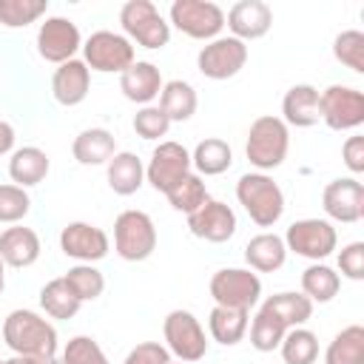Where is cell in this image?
I'll list each match as a JSON object with an SVG mask.
<instances>
[{
  "instance_id": "cell-1",
  "label": "cell",
  "mask_w": 364,
  "mask_h": 364,
  "mask_svg": "<svg viewBox=\"0 0 364 364\" xmlns=\"http://www.w3.org/2000/svg\"><path fill=\"white\" fill-rule=\"evenodd\" d=\"M3 341L17 355L51 361L57 355V330L48 318L28 307H17L3 318Z\"/></svg>"
},
{
  "instance_id": "cell-2",
  "label": "cell",
  "mask_w": 364,
  "mask_h": 364,
  "mask_svg": "<svg viewBox=\"0 0 364 364\" xmlns=\"http://www.w3.org/2000/svg\"><path fill=\"white\" fill-rule=\"evenodd\" d=\"M236 199L259 228H273L284 213V191L262 171H247L239 176Z\"/></svg>"
},
{
  "instance_id": "cell-3",
  "label": "cell",
  "mask_w": 364,
  "mask_h": 364,
  "mask_svg": "<svg viewBox=\"0 0 364 364\" xmlns=\"http://www.w3.org/2000/svg\"><path fill=\"white\" fill-rule=\"evenodd\" d=\"M287 148H290V131L282 122V117L262 114L250 122L245 154H247L250 165H256L262 173L279 168L287 156Z\"/></svg>"
},
{
  "instance_id": "cell-4",
  "label": "cell",
  "mask_w": 364,
  "mask_h": 364,
  "mask_svg": "<svg viewBox=\"0 0 364 364\" xmlns=\"http://www.w3.org/2000/svg\"><path fill=\"white\" fill-rule=\"evenodd\" d=\"M82 60L91 71H102V74H122L134 60V43L122 34V31H111V28H97L82 40Z\"/></svg>"
},
{
  "instance_id": "cell-5",
  "label": "cell",
  "mask_w": 364,
  "mask_h": 364,
  "mask_svg": "<svg viewBox=\"0 0 364 364\" xmlns=\"http://www.w3.org/2000/svg\"><path fill=\"white\" fill-rule=\"evenodd\" d=\"M114 250L125 262H145L156 250V225L145 210L128 208L114 219Z\"/></svg>"
},
{
  "instance_id": "cell-6",
  "label": "cell",
  "mask_w": 364,
  "mask_h": 364,
  "mask_svg": "<svg viewBox=\"0 0 364 364\" xmlns=\"http://www.w3.org/2000/svg\"><path fill=\"white\" fill-rule=\"evenodd\" d=\"M119 23L125 37L145 48H162L171 40V23L151 0H125L119 9Z\"/></svg>"
},
{
  "instance_id": "cell-7",
  "label": "cell",
  "mask_w": 364,
  "mask_h": 364,
  "mask_svg": "<svg viewBox=\"0 0 364 364\" xmlns=\"http://www.w3.org/2000/svg\"><path fill=\"white\" fill-rule=\"evenodd\" d=\"M162 333H165V347L171 355H176L179 361H199L205 358L208 353V338H205V327L199 324V318L191 313V310H171L165 316V324H162Z\"/></svg>"
},
{
  "instance_id": "cell-8",
  "label": "cell",
  "mask_w": 364,
  "mask_h": 364,
  "mask_svg": "<svg viewBox=\"0 0 364 364\" xmlns=\"http://www.w3.org/2000/svg\"><path fill=\"white\" fill-rule=\"evenodd\" d=\"M247 63V43L233 34H219L208 40L196 54V68L210 80H230Z\"/></svg>"
},
{
  "instance_id": "cell-9",
  "label": "cell",
  "mask_w": 364,
  "mask_h": 364,
  "mask_svg": "<svg viewBox=\"0 0 364 364\" xmlns=\"http://www.w3.org/2000/svg\"><path fill=\"white\" fill-rule=\"evenodd\" d=\"M318 117L333 131L358 128L364 122V91L341 82L327 85L318 91Z\"/></svg>"
},
{
  "instance_id": "cell-10",
  "label": "cell",
  "mask_w": 364,
  "mask_h": 364,
  "mask_svg": "<svg viewBox=\"0 0 364 364\" xmlns=\"http://www.w3.org/2000/svg\"><path fill=\"white\" fill-rule=\"evenodd\" d=\"M210 296L222 307L250 310L262 296V279L250 267H222L210 276Z\"/></svg>"
},
{
  "instance_id": "cell-11",
  "label": "cell",
  "mask_w": 364,
  "mask_h": 364,
  "mask_svg": "<svg viewBox=\"0 0 364 364\" xmlns=\"http://www.w3.org/2000/svg\"><path fill=\"white\" fill-rule=\"evenodd\" d=\"M282 239H284L287 250H293V253H299L304 259H313V262L327 259L336 250V245H338L336 228L327 219H318V216L296 219Z\"/></svg>"
},
{
  "instance_id": "cell-12",
  "label": "cell",
  "mask_w": 364,
  "mask_h": 364,
  "mask_svg": "<svg viewBox=\"0 0 364 364\" xmlns=\"http://www.w3.org/2000/svg\"><path fill=\"white\" fill-rule=\"evenodd\" d=\"M168 14L182 34L196 40H213L225 26V9L213 0H173Z\"/></svg>"
},
{
  "instance_id": "cell-13",
  "label": "cell",
  "mask_w": 364,
  "mask_h": 364,
  "mask_svg": "<svg viewBox=\"0 0 364 364\" xmlns=\"http://www.w3.org/2000/svg\"><path fill=\"white\" fill-rule=\"evenodd\" d=\"M37 54L48 63H65L71 57H77V51L82 48V34L77 28V23L65 14H48L40 28H37Z\"/></svg>"
},
{
  "instance_id": "cell-14",
  "label": "cell",
  "mask_w": 364,
  "mask_h": 364,
  "mask_svg": "<svg viewBox=\"0 0 364 364\" xmlns=\"http://www.w3.org/2000/svg\"><path fill=\"white\" fill-rule=\"evenodd\" d=\"M191 151L182 142L165 139L154 148L148 165H145V182H151L154 191L168 193L173 185H179L191 173Z\"/></svg>"
},
{
  "instance_id": "cell-15",
  "label": "cell",
  "mask_w": 364,
  "mask_h": 364,
  "mask_svg": "<svg viewBox=\"0 0 364 364\" xmlns=\"http://www.w3.org/2000/svg\"><path fill=\"white\" fill-rule=\"evenodd\" d=\"M60 250L77 262L94 264L111 250V239L102 228L91 222H68L60 230Z\"/></svg>"
},
{
  "instance_id": "cell-16",
  "label": "cell",
  "mask_w": 364,
  "mask_h": 364,
  "mask_svg": "<svg viewBox=\"0 0 364 364\" xmlns=\"http://www.w3.org/2000/svg\"><path fill=\"white\" fill-rule=\"evenodd\" d=\"M324 213L336 222H358L364 216V185L355 176H341L324 185L321 191Z\"/></svg>"
},
{
  "instance_id": "cell-17",
  "label": "cell",
  "mask_w": 364,
  "mask_h": 364,
  "mask_svg": "<svg viewBox=\"0 0 364 364\" xmlns=\"http://www.w3.org/2000/svg\"><path fill=\"white\" fill-rule=\"evenodd\" d=\"M188 230L205 242H228L236 233V213L222 199H208L199 210L188 213Z\"/></svg>"
},
{
  "instance_id": "cell-18",
  "label": "cell",
  "mask_w": 364,
  "mask_h": 364,
  "mask_svg": "<svg viewBox=\"0 0 364 364\" xmlns=\"http://www.w3.org/2000/svg\"><path fill=\"white\" fill-rule=\"evenodd\" d=\"M225 26L239 40L262 37L273 26V9L264 0H236L225 14Z\"/></svg>"
},
{
  "instance_id": "cell-19",
  "label": "cell",
  "mask_w": 364,
  "mask_h": 364,
  "mask_svg": "<svg viewBox=\"0 0 364 364\" xmlns=\"http://www.w3.org/2000/svg\"><path fill=\"white\" fill-rule=\"evenodd\" d=\"M91 91V68L82 57H71L60 63L51 74V94L60 105H77Z\"/></svg>"
},
{
  "instance_id": "cell-20",
  "label": "cell",
  "mask_w": 364,
  "mask_h": 364,
  "mask_svg": "<svg viewBox=\"0 0 364 364\" xmlns=\"http://www.w3.org/2000/svg\"><path fill=\"white\" fill-rule=\"evenodd\" d=\"M162 74L151 60H134L122 74H119V91L139 105H151L159 91H162Z\"/></svg>"
},
{
  "instance_id": "cell-21",
  "label": "cell",
  "mask_w": 364,
  "mask_h": 364,
  "mask_svg": "<svg viewBox=\"0 0 364 364\" xmlns=\"http://www.w3.org/2000/svg\"><path fill=\"white\" fill-rule=\"evenodd\" d=\"M318 119H321L318 117V88L310 82L290 85L282 97V122L296 125V128H310Z\"/></svg>"
},
{
  "instance_id": "cell-22",
  "label": "cell",
  "mask_w": 364,
  "mask_h": 364,
  "mask_svg": "<svg viewBox=\"0 0 364 364\" xmlns=\"http://www.w3.org/2000/svg\"><path fill=\"white\" fill-rule=\"evenodd\" d=\"M40 256V236L34 228L11 225L0 233V259L9 267H28Z\"/></svg>"
},
{
  "instance_id": "cell-23",
  "label": "cell",
  "mask_w": 364,
  "mask_h": 364,
  "mask_svg": "<svg viewBox=\"0 0 364 364\" xmlns=\"http://www.w3.org/2000/svg\"><path fill=\"white\" fill-rule=\"evenodd\" d=\"M105 179H108V188L114 193L131 196L145 182V165H142V159L134 151H117L105 162Z\"/></svg>"
},
{
  "instance_id": "cell-24",
  "label": "cell",
  "mask_w": 364,
  "mask_h": 364,
  "mask_svg": "<svg viewBox=\"0 0 364 364\" xmlns=\"http://www.w3.org/2000/svg\"><path fill=\"white\" fill-rule=\"evenodd\" d=\"M48 168H51V159L43 148L37 145H23L17 151H11V159H9V176L14 185L20 188H31V185H40L46 176H48Z\"/></svg>"
},
{
  "instance_id": "cell-25",
  "label": "cell",
  "mask_w": 364,
  "mask_h": 364,
  "mask_svg": "<svg viewBox=\"0 0 364 364\" xmlns=\"http://www.w3.org/2000/svg\"><path fill=\"white\" fill-rule=\"evenodd\" d=\"M284 259H287V247L279 233L262 230L245 245V262L250 264L253 273H273L284 264Z\"/></svg>"
},
{
  "instance_id": "cell-26",
  "label": "cell",
  "mask_w": 364,
  "mask_h": 364,
  "mask_svg": "<svg viewBox=\"0 0 364 364\" xmlns=\"http://www.w3.org/2000/svg\"><path fill=\"white\" fill-rule=\"evenodd\" d=\"M71 154L80 165H105L117 154V136L108 128H85L74 136Z\"/></svg>"
},
{
  "instance_id": "cell-27",
  "label": "cell",
  "mask_w": 364,
  "mask_h": 364,
  "mask_svg": "<svg viewBox=\"0 0 364 364\" xmlns=\"http://www.w3.org/2000/svg\"><path fill=\"white\" fill-rule=\"evenodd\" d=\"M196 105H199V97H196V88L188 82V80H168L162 82V91H159V108L162 114L171 119V122H185L196 114Z\"/></svg>"
},
{
  "instance_id": "cell-28",
  "label": "cell",
  "mask_w": 364,
  "mask_h": 364,
  "mask_svg": "<svg viewBox=\"0 0 364 364\" xmlns=\"http://www.w3.org/2000/svg\"><path fill=\"white\" fill-rule=\"evenodd\" d=\"M247 324H250V310H239V307L213 304V310L208 316V330H210L213 341H219L225 347L239 344L247 333Z\"/></svg>"
},
{
  "instance_id": "cell-29",
  "label": "cell",
  "mask_w": 364,
  "mask_h": 364,
  "mask_svg": "<svg viewBox=\"0 0 364 364\" xmlns=\"http://www.w3.org/2000/svg\"><path fill=\"white\" fill-rule=\"evenodd\" d=\"M233 165V151L222 136H205L191 151V168L199 176H216L225 173Z\"/></svg>"
},
{
  "instance_id": "cell-30",
  "label": "cell",
  "mask_w": 364,
  "mask_h": 364,
  "mask_svg": "<svg viewBox=\"0 0 364 364\" xmlns=\"http://www.w3.org/2000/svg\"><path fill=\"white\" fill-rule=\"evenodd\" d=\"M324 364H364V327L347 324L324 350Z\"/></svg>"
},
{
  "instance_id": "cell-31",
  "label": "cell",
  "mask_w": 364,
  "mask_h": 364,
  "mask_svg": "<svg viewBox=\"0 0 364 364\" xmlns=\"http://www.w3.org/2000/svg\"><path fill=\"white\" fill-rule=\"evenodd\" d=\"M273 316H279L284 321V327H301L310 316H313V301L304 296V293H296V290H282V293H273L264 299V304Z\"/></svg>"
},
{
  "instance_id": "cell-32",
  "label": "cell",
  "mask_w": 364,
  "mask_h": 364,
  "mask_svg": "<svg viewBox=\"0 0 364 364\" xmlns=\"http://www.w3.org/2000/svg\"><path fill=\"white\" fill-rule=\"evenodd\" d=\"M338 287H341L338 273L330 264H324V262H313V264H307L301 270V293L310 301L324 304V301H330L338 293Z\"/></svg>"
},
{
  "instance_id": "cell-33",
  "label": "cell",
  "mask_w": 364,
  "mask_h": 364,
  "mask_svg": "<svg viewBox=\"0 0 364 364\" xmlns=\"http://www.w3.org/2000/svg\"><path fill=\"white\" fill-rule=\"evenodd\" d=\"M40 304H43V310L51 316V318H74L77 316V310H80V299L74 296V290L68 287V282L63 279V276H57V279H51V282H46L43 284V290H40Z\"/></svg>"
},
{
  "instance_id": "cell-34",
  "label": "cell",
  "mask_w": 364,
  "mask_h": 364,
  "mask_svg": "<svg viewBox=\"0 0 364 364\" xmlns=\"http://www.w3.org/2000/svg\"><path fill=\"white\" fill-rule=\"evenodd\" d=\"M284 364H316L318 358V336L307 327H290L279 344Z\"/></svg>"
},
{
  "instance_id": "cell-35",
  "label": "cell",
  "mask_w": 364,
  "mask_h": 364,
  "mask_svg": "<svg viewBox=\"0 0 364 364\" xmlns=\"http://www.w3.org/2000/svg\"><path fill=\"white\" fill-rule=\"evenodd\" d=\"M247 327H250V344H253L259 353H270V350H276V347L282 344L284 333H287L284 321H282L279 316H273L267 307H259V313L250 318Z\"/></svg>"
},
{
  "instance_id": "cell-36",
  "label": "cell",
  "mask_w": 364,
  "mask_h": 364,
  "mask_svg": "<svg viewBox=\"0 0 364 364\" xmlns=\"http://www.w3.org/2000/svg\"><path fill=\"white\" fill-rule=\"evenodd\" d=\"M168 202H171V208L173 210H179V213H193V210H199L210 196H208V188H205V182H202V176L199 173H188L179 185H173L168 193Z\"/></svg>"
},
{
  "instance_id": "cell-37",
  "label": "cell",
  "mask_w": 364,
  "mask_h": 364,
  "mask_svg": "<svg viewBox=\"0 0 364 364\" xmlns=\"http://www.w3.org/2000/svg\"><path fill=\"white\" fill-rule=\"evenodd\" d=\"M63 279L68 282V287L74 290V296H77L80 301H94V299H100L102 290H105V276H102L94 264H85V262L68 267V273H65Z\"/></svg>"
},
{
  "instance_id": "cell-38",
  "label": "cell",
  "mask_w": 364,
  "mask_h": 364,
  "mask_svg": "<svg viewBox=\"0 0 364 364\" xmlns=\"http://www.w3.org/2000/svg\"><path fill=\"white\" fill-rule=\"evenodd\" d=\"M333 54L353 71H364V31L361 28H341L333 37Z\"/></svg>"
},
{
  "instance_id": "cell-39",
  "label": "cell",
  "mask_w": 364,
  "mask_h": 364,
  "mask_svg": "<svg viewBox=\"0 0 364 364\" xmlns=\"http://www.w3.org/2000/svg\"><path fill=\"white\" fill-rule=\"evenodd\" d=\"M48 9V0H0V23L9 28H23L40 20Z\"/></svg>"
},
{
  "instance_id": "cell-40",
  "label": "cell",
  "mask_w": 364,
  "mask_h": 364,
  "mask_svg": "<svg viewBox=\"0 0 364 364\" xmlns=\"http://www.w3.org/2000/svg\"><path fill=\"white\" fill-rule=\"evenodd\" d=\"M28 210H31V196L26 188H20L14 182L0 185V222L17 225L20 219H26Z\"/></svg>"
},
{
  "instance_id": "cell-41",
  "label": "cell",
  "mask_w": 364,
  "mask_h": 364,
  "mask_svg": "<svg viewBox=\"0 0 364 364\" xmlns=\"http://www.w3.org/2000/svg\"><path fill=\"white\" fill-rule=\"evenodd\" d=\"M60 358L65 364H111L108 355L102 353V347L91 336H74V338H68V344L63 347Z\"/></svg>"
},
{
  "instance_id": "cell-42",
  "label": "cell",
  "mask_w": 364,
  "mask_h": 364,
  "mask_svg": "<svg viewBox=\"0 0 364 364\" xmlns=\"http://www.w3.org/2000/svg\"><path fill=\"white\" fill-rule=\"evenodd\" d=\"M168 128H171V119L162 114L159 105H142L134 114V131L142 139H159L168 134Z\"/></svg>"
},
{
  "instance_id": "cell-43",
  "label": "cell",
  "mask_w": 364,
  "mask_h": 364,
  "mask_svg": "<svg viewBox=\"0 0 364 364\" xmlns=\"http://www.w3.org/2000/svg\"><path fill=\"white\" fill-rule=\"evenodd\" d=\"M168 361H171V353L159 341H139L122 358V364H168Z\"/></svg>"
},
{
  "instance_id": "cell-44",
  "label": "cell",
  "mask_w": 364,
  "mask_h": 364,
  "mask_svg": "<svg viewBox=\"0 0 364 364\" xmlns=\"http://www.w3.org/2000/svg\"><path fill=\"white\" fill-rule=\"evenodd\" d=\"M338 270L353 282L364 279V242H350L338 250Z\"/></svg>"
},
{
  "instance_id": "cell-45",
  "label": "cell",
  "mask_w": 364,
  "mask_h": 364,
  "mask_svg": "<svg viewBox=\"0 0 364 364\" xmlns=\"http://www.w3.org/2000/svg\"><path fill=\"white\" fill-rule=\"evenodd\" d=\"M341 154H344V165L353 171V173H361L364 171V136H347L344 145H341Z\"/></svg>"
},
{
  "instance_id": "cell-46",
  "label": "cell",
  "mask_w": 364,
  "mask_h": 364,
  "mask_svg": "<svg viewBox=\"0 0 364 364\" xmlns=\"http://www.w3.org/2000/svg\"><path fill=\"white\" fill-rule=\"evenodd\" d=\"M11 148H14V128L11 122L0 119V154H9Z\"/></svg>"
},
{
  "instance_id": "cell-47",
  "label": "cell",
  "mask_w": 364,
  "mask_h": 364,
  "mask_svg": "<svg viewBox=\"0 0 364 364\" xmlns=\"http://www.w3.org/2000/svg\"><path fill=\"white\" fill-rule=\"evenodd\" d=\"M3 364H46V361H40V358H31V355H11V358H3Z\"/></svg>"
},
{
  "instance_id": "cell-48",
  "label": "cell",
  "mask_w": 364,
  "mask_h": 364,
  "mask_svg": "<svg viewBox=\"0 0 364 364\" xmlns=\"http://www.w3.org/2000/svg\"><path fill=\"white\" fill-rule=\"evenodd\" d=\"M3 287H6V264L0 259V293H3Z\"/></svg>"
},
{
  "instance_id": "cell-49",
  "label": "cell",
  "mask_w": 364,
  "mask_h": 364,
  "mask_svg": "<svg viewBox=\"0 0 364 364\" xmlns=\"http://www.w3.org/2000/svg\"><path fill=\"white\" fill-rule=\"evenodd\" d=\"M48 364H65V361H63V358H60V355H54V358H51V361H48Z\"/></svg>"
},
{
  "instance_id": "cell-50",
  "label": "cell",
  "mask_w": 364,
  "mask_h": 364,
  "mask_svg": "<svg viewBox=\"0 0 364 364\" xmlns=\"http://www.w3.org/2000/svg\"><path fill=\"white\" fill-rule=\"evenodd\" d=\"M168 364H188V361H168Z\"/></svg>"
},
{
  "instance_id": "cell-51",
  "label": "cell",
  "mask_w": 364,
  "mask_h": 364,
  "mask_svg": "<svg viewBox=\"0 0 364 364\" xmlns=\"http://www.w3.org/2000/svg\"><path fill=\"white\" fill-rule=\"evenodd\" d=\"M0 364H3V358H0Z\"/></svg>"
}]
</instances>
